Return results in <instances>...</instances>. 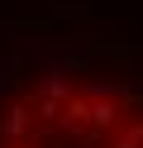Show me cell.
<instances>
[{"instance_id":"1","label":"cell","mask_w":143,"mask_h":148,"mask_svg":"<svg viewBox=\"0 0 143 148\" xmlns=\"http://www.w3.org/2000/svg\"><path fill=\"white\" fill-rule=\"evenodd\" d=\"M0 148H143V48L43 43L5 58Z\"/></svg>"}]
</instances>
